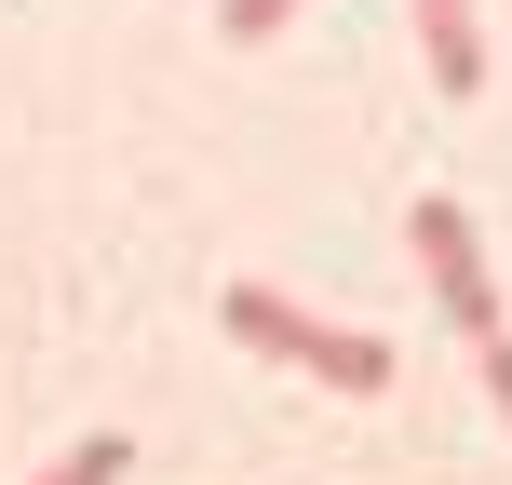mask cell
<instances>
[{
    "label": "cell",
    "instance_id": "3",
    "mask_svg": "<svg viewBox=\"0 0 512 485\" xmlns=\"http://www.w3.org/2000/svg\"><path fill=\"white\" fill-rule=\"evenodd\" d=\"M418 54H432V95H486V27H472V0H405Z\"/></svg>",
    "mask_w": 512,
    "mask_h": 485
},
{
    "label": "cell",
    "instance_id": "6",
    "mask_svg": "<svg viewBox=\"0 0 512 485\" xmlns=\"http://www.w3.org/2000/svg\"><path fill=\"white\" fill-rule=\"evenodd\" d=\"M472 364H486V405L512 418V324H499V337H486V351H472Z\"/></svg>",
    "mask_w": 512,
    "mask_h": 485
},
{
    "label": "cell",
    "instance_id": "5",
    "mask_svg": "<svg viewBox=\"0 0 512 485\" xmlns=\"http://www.w3.org/2000/svg\"><path fill=\"white\" fill-rule=\"evenodd\" d=\"M310 0H216V41H283Z\"/></svg>",
    "mask_w": 512,
    "mask_h": 485
},
{
    "label": "cell",
    "instance_id": "4",
    "mask_svg": "<svg viewBox=\"0 0 512 485\" xmlns=\"http://www.w3.org/2000/svg\"><path fill=\"white\" fill-rule=\"evenodd\" d=\"M122 472H135V432H81V445H68V459H54L41 485H122Z\"/></svg>",
    "mask_w": 512,
    "mask_h": 485
},
{
    "label": "cell",
    "instance_id": "1",
    "mask_svg": "<svg viewBox=\"0 0 512 485\" xmlns=\"http://www.w3.org/2000/svg\"><path fill=\"white\" fill-rule=\"evenodd\" d=\"M216 324H230L243 351H270V364H297V378H324V391H391V378H405V351H391V337L324 324V310H297L283 283H230V297H216Z\"/></svg>",
    "mask_w": 512,
    "mask_h": 485
},
{
    "label": "cell",
    "instance_id": "2",
    "mask_svg": "<svg viewBox=\"0 0 512 485\" xmlns=\"http://www.w3.org/2000/svg\"><path fill=\"white\" fill-rule=\"evenodd\" d=\"M405 243H418V283H432L445 337H459V351H486V337L512 324V283L486 270V230H472V216H459V203H445V189H432V203L405 216Z\"/></svg>",
    "mask_w": 512,
    "mask_h": 485
}]
</instances>
